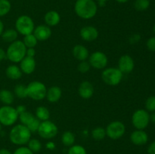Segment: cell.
I'll return each instance as SVG.
<instances>
[{"instance_id":"6da1fadb","label":"cell","mask_w":155,"mask_h":154,"mask_svg":"<svg viewBox=\"0 0 155 154\" xmlns=\"http://www.w3.org/2000/svg\"><path fill=\"white\" fill-rule=\"evenodd\" d=\"M74 11L78 17L84 20L93 18L98 11V6L94 0H77Z\"/></svg>"},{"instance_id":"7a4b0ae2","label":"cell","mask_w":155,"mask_h":154,"mask_svg":"<svg viewBox=\"0 0 155 154\" xmlns=\"http://www.w3.org/2000/svg\"><path fill=\"white\" fill-rule=\"evenodd\" d=\"M31 134L32 133L26 125L19 124L15 125L11 129L9 133V139L14 144L23 146L27 144L31 139Z\"/></svg>"},{"instance_id":"3957f363","label":"cell","mask_w":155,"mask_h":154,"mask_svg":"<svg viewBox=\"0 0 155 154\" xmlns=\"http://www.w3.org/2000/svg\"><path fill=\"white\" fill-rule=\"evenodd\" d=\"M27 48L24 42L21 40H16L10 43L6 50V58L12 63H20L26 57Z\"/></svg>"},{"instance_id":"277c9868","label":"cell","mask_w":155,"mask_h":154,"mask_svg":"<svg viewBox=\"0 0 155 154\" xmlns=\"http://www.w3.org/2000/svg\"><path fill=\"white\" fill-rule=\"evenodd\" d=\"M27 89L28 97L34 101H41L46 96L47 88L42 82H31L27 86Z\"/></svg>"},{"instance_id":"5b68a950","label":"cell","mask_w":155,"mask_h":154,"mask_svg":"<svg viewBox=\"0 0 155 154\" xmlns=\"http://www.w3.org/2000/svg\"><path fill=\"white\" fill-rule=\"evenodd\" d=\"M124 73L117 67H108L103 70L101 79L105 84L116 86L121 82Z\"/></svg>"},{"instance_id":"8992f818","label":"cell","mask_w":155,"mask_h":154,"mask_svg":"<svg viewBox=\"0 0 155 154\" xmlns=\"http://www.w3.org/2000/svg\"><path fill=\"white\" fill-rule=\"evenodd\" d=\"M18 119V113L15 107L4 105L0 107V123L5 126H11Z\"/></svg>"},{"instance_id":"52a82bcc","label":"cell","mask_w":155,"mask_h":154,"mask_svg":"<svg viewBox=\"0 0 155 154\" xmlns=\"http://www.w3.org/2000/svg\"><path fill=\"white\" fill-rule=\"evenodd\" d=\"M35 25L33 19L28 15H21L15 21V30L23 36L33 33Z\"/></svg>"},{"instance_id":"ba28073f","label":"cell","mask_w":155,"mask_h":154,"mask_svg":"<svg viewBox=\"0 0 155 154\" xmlns=\"http://www.w3.org/2000/svg\"><path fill=\"white\" fill-rule=\"evenodd\" d=\"M150 122V114L146 110L139 109L136 110L132 116L133 126L139 130H144L148 127Z\"/></svg>"},{"instance_id":"9c48e42d","label":"cell","mask_w":155,"mask_h":154,"mask_svg":"<svg viewBox=\"0 0 155 154\" xmlns=\"http://www.w3.org/2000/svg\"><path fill=\"white\" fill-rule=\"evenodd\" d=\"M37 132L39 135L43 139L50 140L57 135L58 128L54 122L50 120H46L41 122Z\"/></svg>"},{"instance_id":"30bf717a","label":"cell","mask_w":155,"mask_h":154,"mask_svg":"<svg viewBox=\"0 0 155 154\" xmlns=\"http://www.w3.org/2000/svg\"><path fill=\"white\" fill-rule=\"evenodd\" d=\"M106 134L112 140H117L122 137L126 132V126L120 121H114L109 123L106 128Z\"/></svg>"},{"instance_id":"8fae6325","label":"cell","mask_w":155,"mask_h":154,"mask_svg":"<svg viewBox=\"0 0 155 154\" xmlns=\"http://www.w3.org/2000/svg\"><path fill=\"white\" fill-rule=\"evenodd\" d=\"M89 63L92 67L97 69H102L107 66L108 58L107 55L102 51H95L90 54Z\"/></svg>"},{"instance_id":"7c38bea8","label":"cell","mask_w":155,"mask_h":154,"mask_svg":"<svg viewBox=\"0 0 155 154\" xmlns=\"http://www.w3.org/2000/svg\"><path fill=\"white\" fill-rule=\"evenodd\" d=\"M135 62L133 57L128 54H124L118 60V69L124 74H129L134 69Z\"/></svg>"},{"instance_id":"4fadbf2b","label":"cell","mask_w":155,"mask_h":154,"mask_svg":"<svg viewBox=\"0 0 155 154\" xmlns=\"http://www.w3.org/2000/svg\"><path fill=\"white\" fill-rule=\"evenodd\" d=\"M80 36L82 39L86 42H93L98 37V31L93 26H86L80 30Z\"/></svg>"},{"instance_id":"5bb4252c","label":"cell","mask_w":155,"mask_h":154,"mask_svg":"<svg viewBox=\"0 0 155 154\" xmlns=\"http://www.w3.org/2000/svg\"><path fill=\"white\" fill-rule=\"evenodd\" d=\"M51 33L50 27L46 24H42L35 27L33 33L38 41H45L51 37Z\"/></svg>"},{"instance_id":"9a60e30c","label":"cell","mask_w":155,"mask_h":154,"mask_svg":"<svg viewBox=\"0 0 155 154\" xmlns=\"http://www.w3.org/2000/svg\"><path fill=\"white\" fill-rule=\"evenodd\" d=\"M130 140L136 146L145 145L148 140V135L144 130L136 129L130 135Z\"/></svg>"},{"instance_id":"2e32d148","label":"cell","mask_w":155,"mask_h":154,"mask_svg":"<svg viewBox=\"0 0 155 154\" xmlns=\"http://www.w3.org/2000/svg\"><path fill=\"white\" fill-rule=\"evenodd\" d=\"M94 86L90 82L83 81L79 86L78 92L80 96L83 99H89L94 95Z\"/></svg>"},{"instance_id":"e0dca14e","label":"cell","mask_w":155,"mask_h":154,"mask_svg":"<svg viewBox=\"0 0 155 154\" xmlns=\"http://www.w3.org/2000/svg\"><path fill=\"white\" fill-rule=\"evenodd\" d=\"M36 60L34 57H30L26 56L21 62H20V68L23 73L31 74L34 72L36 69Z\"/></svg>"},{"instance_id":"ac0fdd59","label":"cell","mask_w":155,"mask_h":154,"mask_svg":"<svg viewBox=\"0 0 155 154\" xmlns=\"http://www.w3.org/2000/svg\"><path fill=\"white\" fill-rule=\"evenodd\" d=\"M73 55L80 61L86 60L89 57V50L83 45H76L73 48Z\"/></svg>"},{"instance_id":"d6986e66","label":"cell","mask_w":155,"mask_h":154,"mask_svg":"<svg viewBox=\"0 0 155 154\" xmlns=\"http://www.w3.org/2000/svg\"><path fill=\"white\" fill-rule=\"evenodd\" d=\"M45 24L48 27H55L60 23L61 16L56 11H49L44 16Z\"/></svg>"},{"instance_id":"ffe728a7","label":"cell","mask_w":155,"mask_h":154,"mask_svg":"<svg viewBox=\"0 0 155 154\" xmlns=\"http://www.w3.org/2000/svg\"><path fill=\"white\" fill-rule=\"evenodd\" d=\"M62 96V91L58 86H51L47 89L45 98L50 103H56L61 99Z\"/></svg>"},{"instance_id":"44dd1931","label":"cell","mask_w":155,"mask_h":154,"mask_svg":"<svg viewBox=\"0 0 155 154\" xmlns=\"http://www.w3.org/2000/svg\"><path fill=\"white\" fill-rule=\"evenodd\" d=\"M6 76L12 80H18L22 76V71L17 65H10L5 69Z\"/></svg>"},{"instance_id":"7402d4cb","label":"cell","mask_w":155,"mask_h":154,"mask_svg":"<svg viewBox=\"0 0 155 154\" xmlns=\"http://www.w3.org/2000/svg\"><path fill=\"white\" fill-rule=\"evenodd\" d=\"M1 36L4 42L12 43V42L16 41L17 39H18V33L15 29H8V30L3 31Z\"/></svg>"},{"instance_id":"603a6c76","label":"cell","mask_w":155,"mask_h":154,"mask_svg":"<svg viewBox=\"0 0 155 154\" xmlns=\"http://www.w3.org/2000/svg\"><path fill=\"white\" fill-rule=\"evenodd\" d=\"M15 100V95L8 89H2L0 91V101L5 105H11Z\"/></svg>"},{"instance_id":"cb8c5ba5","label":"cell","mask_w":155,"mask_h":154,"mask_svg":"<svg viewBox=\"0 0 155 154\" xmlns=\"http://www.w3.org/2000/svg\"><path fill=\"white\" fill-rule=\"evenodd\" d=\"M36 119L40 120L41 122L48 120L50 118V112L48 109L44 106L38 107L36 110Z\"/></svg>"},{"instance_id":"d4e9b609","label":"cell","mask_w":155,"mask_h":154,"mask_svg":"<svg viewBox=\"0 0 155 154\" xmlns=\"http://www.w3.org/2000/svg\"><path fill=\"white\" fill-rule=\"evenodd\" d=\"M61 142L66 146H73L75 143V135L70 131H65L61 136Z\"/></svg>"},{"instance_id":"484cf974","label":"cell","mask_w":155,"mask_h":154,"mask_svg":"<svg viewBox=\"0 0 155 154\" xmlns=\"http://www.w3.org/2000/svg\"><path fill=\"white\" fill-rule=\"evenodd\" d=\"M35 116L31 113V112L29 111H25L24 113H21L18 116V119H19L20 122H21V124L24 125H27L30 123H31L33 120L35 119Z\"/></svg>"},{"instance_id":"4316f807","label":"cell","mask_w":155,"mask_h":154,"mask_svg":"<svg viewBox=\"0 0 155 154\" xmlns=\"http://www.w3.org/2000/svg\"><path fill=\"white\" fill-rule=\"evenodd\" d=\"M22 42H24V45H25L27 48H35L38 43L37 39L33 35V33H30V34L24 36V41H22Z\"/></svg>"},{"instance_id":"83f0119b","label":"cell","mask_w":155,"mask_h":154,"mask_svg":"<svg viewBox=\"0 0 155 154\" xmlns=\"http://www.w3.org/2000/svg\"><path fill=\"white\" fill-rule=\"evenodd\" d=\"M106 136V130L101 127H96L92 131V137L95 140H103Z\"/></svg>"},{"instance_id":"f1b7e54d","label":"cell","mask_w":155,"mask_h":154,"mask_svg":"<svg viewBox=\"0 0 155 154\" xmlns=\"http://www.w3.org/2000/svg\"><path fill=\"white\" fill-rule=\"evenodd\" d=\"M14 95L18 97V98H27L28 95H27V86L21 84H18L15 85V89H14Z\"/></svg>"},{"instance_id":"f546056e","label":"cell","mask_w":155,"mask_h":154,"mask_svg":"<svg viewBox=\"0 0 155 154\" xmlns=\"http://www.w3.org/2000/svg\"><path fill=\"white\" fill-rule=\"evenodd\" d=\"M12 8V5L8 0H0V18L5 16Z\"/></svg>"},{"instance_id":"4dcf8cb0","label":"cell","mask_w":155,"mask_h":154,"mask_svg":"<svg viewBox=\"0 0 155 154\" xmlns=\"http://www.w3.org/2000/svg\"><path fill=\"white\" fill-rule=\"evenodd\" d=\"M150 6L149 0H136L134 2V7L136 10L139 11H146Z\"/></svg>"},{"instance_id":"1f68e13d","label":"cell","mask_w":155,"mask_h":154,"mask_svg":"<svg viewBox=\"0 0 155 154\" xmlns=\"http://www.w3.org/2000/svg\"><path fill=\"white\" fill-rule=\"evenodd\" d=\"M27 144H28V148L33 153L38 152L42 149V143L38 139H30Z\"/></svg>"},{"instance_id":"d6a6232c","label":"cell","mask_w":155,"mask_h":154,"mask_svg":"<svg viewBox=\"0 0 155 154\" xmlns=\"http://www.w3.org/2000/svg\"><path fill=\"white\" fill-rule=\"evenodd\" d=\"M68 154H87L86 149L81 145H73L70 146Z\"/></svg>"},{"instance_id":"836d02e7","label":"cell","mask_w":155,"mask_h":154,"mask_svg":"<svg viewBox=\"0 0 155 154\" xmlns=\"http://www.w3.org/2000/svg\"><path fill=\"white\" fill-rule=\"evenodd\" d=\"M145 108L148 112H155V96H150L145 101Z\"/></svg>"},{"instance_id":"e575fe53","label":"cell","mask_w":155,"mask_h":154,"mask_svg":"<svg viewBox=\"0 0 155 154\" xmlns=\"http://www.w3.org/2000/svg\"><path fill=\"white\" fill-rule=\"evenodd\" d=\"M40 123H41V121L39 120L38 119H36V118H35L34 120H33L31 123L29 124L27 127L28 128V129L30 130V131L31 133L37 132L38 130H39Z\"/></svg>"},{"instance_id":"d590c367","label":"cell","mask_w":155,"mask_h":154,"mask_svg":"<svg viewBox=\"0 0 155 154\" xmlns=\"http://www.w3.org/2000/svg\"><path fill=\"white\" fill-rule=\"evenodd\" d=\"M90 68L91 66L89 64V61H86V60L80 61V63L78 65V70L81 73H86V72H89Z\"/></svg>"},{"instance_id":"8d00e7d4","label":"cell","mask_w":155,"mask_h":154,"mask_svg":"<svg viewBox=\"0 0 155 154\" xmlns=\"http://www.w3.org/2000/svg\"><path fill=\"white\" fill-rule=\"evenodd\" d=\"M13 154H33V152L27 146H20L15 149Z\"/></svg>"},{"instance_id":"74e56055","label":"cell","mask_w":155,"mask_h":154,"mask_svg":"<svg viewBox=\"0 0 155 154\" xmlns=\"http://www.w3.org/2000/svg\"><path fill=\"white\" fill-rule=\"evenodd\" d=\"M146 46L149 51H155V36H152L148 39L146 42Z\"/></svg>"},{"instance_id":"f35d334b","label":"cell","mask_w":155,"mask_h":154,"mask_svg":"<svg viewBox=\"0 0 155 154\" xmlns=\"http://www.w3.org/2000/svg\"><path fill=\"white\" fill-rule=\"evenodd\" d=\"M36 55V50L34 48H27L26 51V56L30 57H34Z\"/></svg>"},{"instance_id":"ab89813d","label":"cell","mask_w":155,"mask_h":154,"mask_svg":"<svg viewBox=\"0 0 155 154\" xmlns=\"http://www.w3.org/2000/svg\"><path fill=\"white\" fill-rule=\"evenodd\" d=\"M15 109L17 110V113H18V116L20 114H21V113H24L25 111H27V108H26V107L24 105H18Z\"/></svg>"},{"instance_id":"60d3db41","label":"cell","mask_w":155,"mask_h":154,"mask_svg":"<svg viewBox=\"0 0 155 154\" xmlns=\"http://www.w3.org/2000/svg\"><path fill=\"white\" fill-rule=\"evenodd\" d=\"M148 154H155V140L149 145L148 148Z\"/></svg>"},{"instance_id":"b9f144b4","label":"cell","mask_w":155,"mask_h":154,"mask_svg":"<svg viewBox=\"0 0 155 154\" xmlns=\"http://www.w3.org/2000/svg\"><path fill=\"white\" fill-rule=\"evenodd\" d=\"M141 39V36H139V34H134L131 37V42L133 43H136V42H138Z\"/></svg>"},{"instance_id":"7bdbcfd3","label":"cell","mask_w":155,"mask_h":154,"mask_svg":"<svg viewBox=\"0 0 155 154\" xmlns=\"http://www.w3.org/2000/svg\"><path fill=\"white\" fill-rule=\"evenodd\" d=\"M6 58V51L4 49L0 48V61Z\"/></svg>"},{"instance_id":"ee69618b","label":"cell","mask_w":155,"mask_h":154,"mask_svg":"<svg viewBox=\"0 0 155 154\" xmlns=\"http://www.w3.org/2000/svg\"><path fill=\"white\" fill-rule=\"evenodd\" d=\"M45 146H46V148H48V149H51H51H54V148H55V143H54V142L49 141L46 143Z\"/></svg>"},{"instance_id":"f6af8a7d","label":"cell","mask_w":155,"mask_h":154,"mask_svg":"<svg viewBox=\"0 0 155 154\" xmlns=\"http://www.w3.org/2000/svg\"><path fill=\"white\" fill-rule=\"evenodd\" d=\"M0 154H12L8 149H0Z\"/></svg>"},{"instance_id":"bcb514c9","label":"cell","mask_w":155,"mask_h":154,"mask_svg":"<svg viewBox=\"0 0 155 154\" xmlns=\"http://www.w3.org/2000/svg\"><path fill=\"white\" fill-rule=\"evenodd\" d=\"M3 31H4V24H3V22L2 21V20L0 19V36L2 34Z\"/></svg>"},{"instance_id":"7dc6e473","label":"cell","mask_w":155,"mask_h":154,"mask_svg":"<svg viewBox=\"0 0 155 154\" xmlns=\"http://www.w3.org/2000/svg\"><path fill=\"white\" fill-rule=\"evenodd\" d=\"M150 121L155 124V112H153V113L150 115Z\"/></svg>"},{"instance_id":"c3c4849f","label":"cell","mask_w":155,"mask_h":154,"mask_svg":"<svg viewBox=\"0 0 155 154\" xmlns=\"http://www.w3.org/2000/svg\"><path fill=\"white\" fill-rule=\"evenodd\" d=\"M97 1L98 2V3H99L100 5H104L106 3V2H107V0H97Z\"/></svg>"},{"instance_id":"681fc988","label":"cell","mask_w":155,"mask_h":154,"mask_svg":"<svg viewBox=\"0 0 155 154\" xmlns=\"http://www.w3.org/2000/svg\"><path fill=\"white\" fill-rule=\"evenodd\" d=\"M116 1L119 3H126V2H127L129 0H116Z\"/></svg>"},{"instance_id":"f907efd6","label":"cell","mask_w":155,"mask_h":154,"mask_svg":"<svg viewBox=\"0 0 155 154\" xmlns=\"http://www.w3.org/2000/svg\"><path fill=\"white\" fill-rule=\"evenodd\" d=\"M153 32H154V33L155 34V24L154 25V27H153Z\"/></svg>"},{"instance_id":"816d5d0a","label":"cell","mask_w":155,"mask_h":154,"mask_svg":"<svg viewBox=\"0 0 155 154\" xmlns=\"http://www.w3.org/2000/svg\"><path fill=\"white\" fill-rule=\"evenodd\" d=\"M1 130H2V124L0 123V131H1Z\"/></svg>"},{"instance_id":"f5cc1de1","label":"cell","mask_w":155,"mask_h":154,"mask_svg":"<svg viewBox=\"0 0 155 154\" xmlns=\"http://www.w3.org/2000/svg\"><path fill=\"white\" fill-rule=\"evenodd\" d=\"M45 154H48V153H45Z\"/></svg>"}]
</instances>
